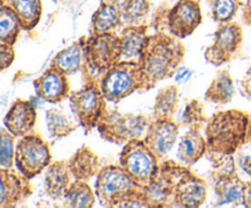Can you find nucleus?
<instances>
[{"instance_id":"nucleus-1","label":"nucleus","mask_w":251,"mask_h":208,"mask_svg":"<svg viewBox=\"0 0 251 208\" xmlns=\"http://www.w3.org/2000/svg\"><path fill=\"white\" fill-rule=\"evenodd\" d=\"M184 55L185 48L183 43L173 34L150 36L139 63L144 78L142 92L153 88L159 81L173 76L183 63Z\"/></svg>"},{"instance_id":"nucleus-2","label":"nucleus","mask_w":251,"mask_h":208,"mask_svg":"<svg viewBox=\"0 0 251 208\" xmlns=\"http://www.w3.org/2000/svg\"><path fill=\"white\" fill-rule=\"evenodd\" d=\"M250 116L248 113L229 109L213 114L206 122L207 148L235 154L247 142Z\"/></svg>"},{"instance_id":"nucleus-3","label":"nucleus","mask_w":251,"mask_h":208,"mask_svg":"<svg viewBox=\"0 0 251 208\" xmlns=\"http://www.w3.org/2000/svg\"><path fill=\"white\" fill-rule=\"evenodd\" d=\"M151 119L144 114H122L118 110H105L97 124L102 139L114 144H126L132 139H144Z\"/></svg>"},{"instance_id":"nucleus-4","label":"nucleus","mask_w":251,"mask_h":208,"mask_svg":"<svg viewBox=\"0 0 251 208\" xmlns=\"http://www.w3.org/2000/svg\"><path fill=\"white\" fill-rule=\"evenodd\" d=\"M100 90L108 102L117 103L134 92H142L144 78L141 66L132 61H119L100 81Z\"/></svg>"},{"instance_id":"nucleus-5","label":"nucleus","mask_w":251,"mask_h":208,"mask_svg":"<svg viewBox=\"0 0 251 208\" xmlns=\"http://www.w3.org/2000/svg\"><path fill=\"white\" fill-rule=\"evenodd\" d=\"M158 161L144 139H132L123 147L119 165L129 174L136 185L145 188L158 171Z\"/></svg>"},{"instance_id":"nucleus-6","label":"nucleus","mask_w":251,"mask_h":208,"mask_svg":"<svg viewBox=\"0 0 251 208\" xmlns=\"http://www.w3.org/2000/svg\"><path fill=\"white\" fill-rule=\"evenodd\" d=\"M69 100L74 116L86 134L97 127L98 121L107 110L108 100L97 81H88L82 88L71 93Z\"/></svg>"},{"instance_id":"nucleus-7","label":"nucleus","mask_w":251,"mask_h":208,"mask_svg":"<svg viewBox=\"0 0 251 208\" xmlns=\"http://www.w3.org/2000/svg\"><path fill=\"white\" fill-rule=\"evenodd\" d=\"M85 54L83 71L104 75L113 65L120 61L119 36L113 32L81 38Z\"/></svg>"},{"instance_id":"nucleus-8","label":"nucleus","mask_w":251,"mask_h":208,"mask_svg":"<svg viewBox=\"0 0 251 208\" xmlns=\"http://www.w3.org/2000/svg\"><path fill=\"white\" fill-rule=\"evenodd\" d=\"M120 165H105L96 180V196L104 207H115L123 198L141 190Z\"/></svg>"},{"instance_id":"nucleus-9","label":"nucleus","mask_w":251,"mask_h":208,"mask_svg":"<svg viewBox=\"0 0 251 208\" xmlns=\"http://www.w3.org/2000/svg\"><path fill=\"white\" fill-rule=\"evenodd\" d=\"M51 163L49 146L41 136L29 134L20 137L15 149V165L29 180L43 173Z\"/></svg>"},{"instance_id":"nucleus-10","label":"nucleus","mask_w":251,"mask_h":208,"mask_svg":"<svg viewBox=\"0 0 251 208\" xmlns=\"http://www.w3.org/2000/svg\"><path fill=\"white\" fill-rule=\"evenodd\" d=\"M188 170L186 165H180L173 161H166L159 165L151 183L144 188L152 208L174 207V190Z\"/></svg>"},{"instance_id":"nucleus-11","label":"nucleus","mask_w":251,"mask_h":208,"mask_svg":"<svg viewBox=\"0 0 251 208\" xmlns=\"http://www.w3.org/2000/svg\"><path fill=\"white\" fill-rule=\"evenodd\" d=\"M242 43V27L234 22H226L215 32V42L212 46L206 48L205 59L212 65H223L234 58Z\"/></svg>"},{"instance_id":"nucleus-12","label":"nucleus","mask_w":251,"mask_h":208,"mask_svg":"<svg viewBox=\"0 0 251 208\" xmlns=\"http://www.w3.org/2000/svg\"><path fill=\"white\" fill-rule=\"evenodd\" d=\"M179 126L172 119H151L144 141L158 159L166 158L178 137Z\"/></svg>"},{"instance_id":"nucleus-13","label":"nucleus","mask_w":251,"mask_h":208,"mask_svg":"<svg viewBox=\"0 0 251 208\" xmlns=\"http://www.w3.org/2000/svg\"><path fill=\"white\" fill-rule=\"evenodd\" d=\"M201 10L196 1L181 0L168 15V28L173 36L183 39L190 36L201 23Z\"/></svg>"},{"instance_id":"nucleus-14","label":"nucleus","mask_w":251,"mask_h":208,"mask_svg":"<svg viewBox=\"0 0 251 208\" xmlns=\"http://www.w3.org/2000/svg\"><path fill=\"white\" fill-rule=\"evenodd\" d=\"M0 207H15L25 202L32 195L29 179L21 173H15L12 169L0 170Z\"/></svg>"},{"instance_id":"nucleus-15","label":"nucleus","mask_w":251,"mask_h":208,"mask_svg":"<svg viewBox=\"0 0 251 208\" xmlns=\"http://www.w3.org/2000/svg\"><path fill=\"white\" fill-rule=\"evenodd\" d=\"M33 85L37 95L44 102L56 104L70 97L68 75L51 66L34 81Z\"/></svg>"},{"instance_id":"nucleus-16","label":"nucleus","mask_w":251,"mask_h":208,"mask_svg":"<svg viewBox=\"0 0 251 208\" xmlns=\"http://www.w3.org/2000/svg\"><path fill=\"white\" fill-rule=\"evenodd\" d=\"M207 197L206 181L196 176L190 170L186 171L174 190V207H200Z\"/></svg>"},{"instance_id":"nucleus-17","label":"nucleus","mask_w":251,"mask_h":208,"mask_svg":"<svg viewBox=\"0 0 251 208\" xmlns=\"http://www.w3.org/2000/svg\"><path fill=\"white\" fill-rule=\"evenodd\" d=\"M37 112L28 100L19 99L7 110L4 117V126L14 137L29 135L36 125Z\"/></svg>"},{"instance_id":"nucleus-18","label":"nucleus","mask_w":251,"mask_h":208,"mask_svg":"<svg viewBox=\"0 0 251 208\" xmlns=\"http://www.w3.org/2000/svg\"><path fill=\"white\" fill-rule=\"evenodd\" d=\"M149 37L145 24H129L123 29L119 36L120 61L140 63Z\"/></svg>"},{"instance_id":"nucleus-19","label":"nucleus","mask_w":251,"mask_h":208,"mask_svg":"<svg viewBox=\"0 0 251 208\" xmlns=\"http://www.w3.org/2000/svg\"><path fill=\"white\" fill-rule=\"evenodd\" d=\"M213 191L217 197V205H243L245 183L237 175H220L211 171Z\"/></svg>"},{"instance_id":"nucleus-20","label":"nucleus","mask_w":251,"mask_h":208,"mask_svg":"<svg viewBox=\"0 0 251 208\" xmlns=\"http://www.w3.org/2000/svg\"><path fill=\"white\" fill-rule=\"evenodd\" d=\"M74 180L68 162H54L44 170V191L51 200H63Z\"/></svg>"},{"instance_id":"nucleus-21","label":"nucleus","mask_w":251,"mask_h":208,"mask_svg":"<svg viewBox=\"0 0 251 208\" xmlns=\"http://www.w3.org/2000/svg\"><path fill=\"white\" fill-rule=\"evenodd\" d=\"M68 164L75 180H91L93 176L98 175L102 169L98 156L87 146L77 149L69 159Z\"/></svg>"},{"instance_id":"nucleus-22","label":"nucleus","mask_w":251,"mask_h":208,"mask_svg":"<svg viewBox=\"0 0 251 208\" xmlns=\"http://www.w3.org/2000/svg\"><path fill=\"white\" fill-rule=\"evenodd\" d=\"M207 151V142L200 134V130L189 129V131L181 137L178 146V159L186 166L193 165L200 161Z\"/></svg>"},{"instance_id":"nucleus-23","label":"nucleus","mask_w":251,"mask_h":208,"mask_svg":"<svg viewBox=\"0 0 251 208\" xmlns=\"http://www.w3.org/2000/svg\"><path fill=\"white\" fill-rule=\"evenodd\" d=\"M122 17V11L114 2L103 0L100 9L93 14L90 36L113 32L120 23Z\"/></svg>"},{"instance_id":"nucleus-24","label":"nucleus","mask_w":251,"mask_h":208,"mask_svg":"<svg viewBox=\"0 0 251 208\" xmlns=\"http://www.w3.org/2000/svg\"><path fill=\"white\" fill-rule=\"evenodd\" d=\"M2 5L15 12L21 22L22 28L26 31L33 29L41 20V0H2Z\"/></svg>"},{"instance_id":"nucleus-25","label":"nucleus","mask_w":251,"mask_h":208,"mask_svg":"<svg viewBox=\"0 0 251 208\" xmlns=\"http://www.w3.org/2000/svg\"><path fill=\"white\" fill-rule=\"evenodd\" d=\"M82 63H85V54L82 41L80 39L77 43H74L73 46L59 51L51 61L50 66L69 76L81 70L83 68Z\"/></svg>"},{"instance_id":"nucleus-26","label":"nucleus","mask_w":251,"mask_h":208,"mask_svg":"<svg viewBox=\"0 0 251 208\" xmlns=\"http://www.w3.org/2000/svg\"><path fill=\"white\" fill-rule=\"evenodd\" d=\"M233 95H234V85H233L229 71H218L211 85L206 90L205 99L213 104L223 105L229 103L233 99Z\"/></svg>"},{"instance_id":"nucleus-27","label":"nucleus","mask_w":251,"mask_h":208,"mask_svg":"<svg viewBox=\"0 0 251 208\" xmlns=\"http://www.w3.org/2000/svg\"><path fill=\"white\" fill-rule=\"evenodd\" d=\"M96 196L87 181L74 180L63 198L64 207L91 208L95 206Z\"/></svg>"},{"instance_id":"nucleus-28","label":"nucleus","mask_w":251,"mask_h":208,"mask_svg":"<svg viewBox=\"0 0 251 208\" xmlns=\"http://www.w3.org/2000/svg\"><path fill=\"white\" fill-rule=\"evenodd\" d=\"M48 131L53 139H63L69 136L77 129V120H74L61 108H51L46 114Z\"/></svg>"},{"instance_id":"nucleus-29","label":"nucleus","mask_w":251,"mask_h":208,"mask_svg":"<svg viewBox=\"0 0 251 208\" xmlns=\"http://www.w3.org/2000/svg\"><path fill=\"white\" fill-rule=\"evenodd\" d=\"M179 91L176 85L162 88L154 100L151 119H172L178 109Z\"/></svg>"},{"instance_id":"nucleus-30","label":"nucleus","mask_w":251,"mask_h":208,"mask_svg":"<svg viewBox=\"0 0 251 208\" xmlns=\"http://www.w3.org/2000/svg\"><path fill=\"white\" fill-rule=\"evenodd\" d=\"M22 24L12 10L2 5L0 10V43L14 46L19 38Z\"/></svg>"},{"instance_id":"nucleus-31","label":"nucleus","mask_w":251,"mask_h":208,"mask_svg":"<svg viewBox=\"0 0 251 208\" xmlns=\"http://www.w3.org/2000/svg\"><path fill=\"white\" fill-rule=\"evenodd\" d=\"M206 158L210 161L212 165V173L220 174V175H233L237 174V166H235V154L225 153V152L213 151L208 149L206 151Z\"/></svg>"},{"instance_id":"nucleus-32","label":"nucleus","mask_w":251,"mask_h":208,"mask_svg":"<svg viewBox=\"0 0 251 208\" xmlns=\"http://www.w3.org/2000/svg\"><path fill=\"white\" fill-rule=\"evenodd\" d=\"M207 120L203 104L198 99H191L185 105L183 114H181V122L189 129L200 130L203 125H206Z\"/></svg>"},{"instance_id":"nucleus-33","label":"nucleus","mask_w":251,"mask_h":208,"mask_svg":"<svg viewBox=\"0 0 251 208\" xmlns=\"http://www.w3.org/2000/svg\"><path fill=\"white\" fill-rule=\"evenodd\" d=\"M149 0H126L123 5L122 16L129 24H140L149 14Z\"/></svg>"},{"instance_id":"nucleus-34","label":"nucleus","mask_w":251,"mask_h":208,"mask_svg":"<svg viewBox=\"0 0 251 208\" xmlns=\"http://www.w3.org/2000/svg\"><path fill=\"white\" fill-rule=\"evenodd\" d=\"M211 15L220 23L229 22L239 7V0H210Z\"/></svg>"},{"instance_id":"nucleus-35","label":"nucleus","mask_w":251,"mask_h":208,"mask_svg":"<svg viewBox=\"0 0 251 208\" xmlns=\"http://www.w3.org/2000/svg\"><path fill=\"white\" fill-rule=\"evenodd\" d=\"M0 142V166L4 169H12L16 147H14V136L5 127L1 130Z\"/></svg>"},{"instance_id":"nucleus-36","label":"nucleus","mask_w":251,"mask_h":208,"mask_svg":"<svg viewBox=\"0 0 251 208\" xmlns=\"http://www.w3.org/2000/svg\"><path fill=\"white\" fill-rule=\"evenodd\" d=\"M235 162L247 175L251 176V142H245L235 152Z\"/></svg>"},{"instance_id":"nucleus-37","label":"nucleus","mask_w":251,"mask_h":208,"mask_svg":"<svg viewBox=\"0 0 251 208\" xmlns=\"http://www.w3.org/2000/svg\"><path fill=\"white\" fill-rule=\"evenodd\" d=\"M15 59V51L12 46L5 43H0V65L1 70H6L12 64Z\"/></svg>"},{"instance_id":"nucleus-38","label":"nucleus","mask_w":251,"mask_h":208,"mask_svg":"<svg viewBox=\"0 0 251 208\" xmlns=\"http://www.w3.org/2000/svg\"><path fill=\"white\" fill-rule=\"evenodd\" d=\"M240 92L244 97L251 100V68L245 75V77L242 80V82H240Z\"/></svg>"},{"instance_id":"nucleus-39","label":"nucleus","mask_w":251,"mask_h":208,"mask_svg":"<svg viewBox=\"0 0 251 208\" xmlns=\"http://www.w3.org/2000/svg\"><path fill=\"white\" fill-rule=\"evenodd\" d=\"M191 71L189 70L185 66H179L178 70L174 73V80H176V83H184L185 81H188L190 78Z\"/></svg>"},{"instance_id":"nucleus-40","label":"nucleus","mask_w":251,"mask_h":208,"mask_svg":"<svg viewBox=\"0 0 251 208\" xmlns=\"http://www.w3.org/2000/svg\"><path fill=\"white\" fill-rule=\"evenodd\" d=\"M243 206L251 208V181H248V183H245L244 201H243Z\"/></svg>"},{"instance_id":"nucleus-41","label":"nucleus","mask_w":251,"mask_h":208,"mask_svg":"<svg viewBox=\"0 0 251 208\" xmlns=\"http://www.w3.org/2000/svg\"><path fill=\"white\" fill-rule=\"evenodd\" d=\"M244 20L248 24H251V0L248 2V7L244 12Z\"/></svg>"},{"instance_id":"nucleus-42","label":"nucleus","mask_w":251,"mask_h":208,"mask_svg":"<svg viewBox=\"0 0 251 208\" xmlns=\"http://www.w3.org/2000/svg\"><path fill=\"white\" fill-rule=\"evenodd\" d=\"M247 142H251V117H250V122H249V129H248Z\"/></svg>"}]
</instances>
